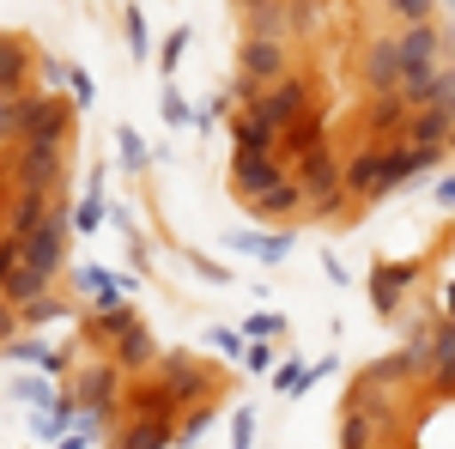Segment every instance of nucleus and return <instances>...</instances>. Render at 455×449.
Wrapping results in <instances>:
<instances>
[{"label":"nucleus","mask_w":455,"mask_h":449,"mask_svg":"<svg viewBox=\"0 0 455 449\" xmlns=\"http://www.w3.org/2000/svg\"><path fill=\"white\" fill-rule=\"evenodd\" d=\"M73 134V104L61 98H25V116H19V140H43V146H68Z\"/></svg>","instance_id":"4"},{"label":"nucleus","mask_w":455,"mask_h":449,"mask_svg":"<svg viewBox=\"0 0 455 449\" xmlns=\"http://www.w3.org/2000/svg\"><path fill=\"white\" fill-rule=\"evenodd\" d=\"M450 6H455V0H450Z\"/></svg>","instance_id":"56"},{"label":"nucleus","mask_w":455,"mask_h":449,"mask_svg":"<svg viewBox=\"0 0 455 449\" xmlns=\"http://www.w3.org/2000/svg\"><path fill=\"white\" fill-rule=\"evenodd\" d=\"M231 140H237V146H280V134H274V128H267V122H255V116H237V122H231Z\"/></svg>","instance_id":"29"},{"label":"nucleus","mask_w":455,"mask_h":449,"mask_svg":"<svg viewBox=\"0 0 455 449\" xmlns=\"http://www.w3.org/2000/svg\"><path fill=\"white\" fill-rule=\"evenodd\" d=\"M49 207H55V195H43V188H19V195H12V212H6V231H19V237L36 231V219H43Z\"/></svg>","instance_id":"21"},{"label":"nucleus","mask_w":455,"mask_h":449,"mask_svg":"<svg viewBox=\"0 0 455 449\" xmlns=\"http://www.w3.org/2000/svg\"><path fill=\"white\" fill-rule=\"evenodd\" d=\"M347 195L352 201H383L388 195V146H364L347 164Z\"/></svg>","instance_id":"9"},{"label":"nucleus","mask_w":455,"mask_h":449,"mask_svg":"<svg viewBox=\"0 0 455 449\" xmlns=\"http://www.w3.org/2000/svg\"><path fill=\"white\" fill-rule=\"evenodd\" d=\"M116 389H122V365L116 358H92L79 377H73V395H79V407H92V413H116Z\"/></svg>","instance_id":"8"},{"label":"nucleus","mask_w":455,"mask_h":449,"mask_svg":"<svg viewBox=\"0 0 455 449\" xmlns=\"http://www.w3.org/2000/svg\"><path fill=\"white\" fill-rule=\"evenodd\" d=\"M340 444H347V449L377 444V431H371V413H364V407H352V413H347V425H340Z\"/></svg>","instance_id":"33"},{"label":"nucleus","mask_w":455,"mask_h":449,"mask_svg":"<svg viewBox=\"0 0 455 449\" xmlns=\"http://www.w3.org/2000/svg\"><path fill=\"white\" fill-rule=\"evenodd\" d=\"M261 85H267V79H255V73H237V79H231V92H225V98H231V104H255V98H261Z\"/></svg>","instance_id":"38"},{"label":"nucleus","mask_w":455,"mask_h":449,"mask_svg":"<svg viewBox=\"0 0 455 449\" xmlns=\"http://www.w3.org/2000/svg\"><path fill=\"white\" fill-rule=\"evenodd\" d=\"M116 444H128V449H164V444H176V425H171V419H152V413H140V425L116 431Z\"/></svg>","instance_id":"23"},{"label":"nucleus","mask_w":455,"mask_h":449,"mask_svg":"<svg viewBox=\"0 0 455 449\" xmlns=\"http://www.w3.org/2000/svg\"><path fill=\"white\" fill-rule=\"evenodd\" d=\"M243 365H249V371H267V365H274V346H267V341H249Z\"/></svg>","instance_id":"48"},{"label":"nucleus","mask_w":455,"mask_h":449,"mask_svg":"<svg viewBox=\"0 0 455 449\" xmlns=\"http://www.w3.org/2000/svg\"><path fill=\"white\" fill-rule=\"evenodd\" d=\"M315 19H322V0H298L291 6V31H315Z\"/></svg>","instance_id":"45"},{"label":"nucleus","mask_w":455,"mask_h":449,"mask_svg":"<svg viewBox=\"0 0 455 449\" xmlns=\"http://www.w3.org/2000/svg\"><path fill=\"white\" fill-rule=\"evenodd\" d=\"M243 36H285L291 31V6L285 0H274V6H261V12H243Z\"/></svg>","instance_id":"25"},{"label":"nucleus","mask_w":455,"mask_h":449,"mask_svg":"<svg viewBox=\"0 0 455 449\" xmlns=\"http://www.w3.org/2000/svg\"><path fill=\"white\" fill-rule=\"evenodd\" d=\"M437 61H450V36L437 31L431 19H413V25L401 31V79H407V73L437 68Z\"/></svg>","instance_id":"6"},{"label":"nucleus","mask_w":455,"mask_h":449,"mask_svg":"<svg viewBox=\"0 0 455 449\" xmlns=\"http://www.w3.org/2000/svg\"><path fill=\"white\" fill-rule=\"evenodd\" d=\"M122 36H128L134 61H140V55H152V31H146V12H140V6H128V12H122Z\"/></svg>","instance_id":"31"},{"label":"nucleus","mask_w":455,"mask_h":449,"mask_svg":"<svg viewBox=\"0 0 455 449\" xmlns=\"http://www.w3.org/2000/svg\"><path fill=\"white\" fill-rule=\"evenodd\" d=\"M98 219H104V182L92 176V188H85V201L73 207V231H85V237H92V231H98Z\"/></svg>","instance_id":"27"},{"label":"nucleus","mask_w":455,"mask_h":449,"mask_svg":"<svg viewBox=\"0 0 455 449\" xmlns=\"http://www.w3.org/2000/svg\"><path fill=\"white\" fill-rule=\"evenodd\" d=\"M116 158H122V164H128L134 176H140L146 164H152V152H146V140L134 134V128H116Z\"/></svg>","instance_id":"28"},{"label":"nucleus","mask_w":455,"mask_h":449,"mask_svg":"<svg viewBox=\"0 0 455 449\" xmlns=\"http://www.w3.org/2000/svg\"><path fill=\"white\" fill-rule=\"evenodd\" d=\"M128 261H134V274H146V261H152V249H146V237L128 225Z\"/></svg>","instance_id":"47"},{"label":"nucleus","mask_w":455,"mask_h":449,"mask_svg":"<svg viewBox=\"0 0 455 449\" xmlns=\"http://www.w3.org/2000/svg\"><path fill=\"white\" fill-rule=\"evenodd\" d=\"M450 134H455V116L443 104H419L401 122V140H413V146H450Z\"/></svg>","instance_id":"13"},{"label":"nucleus","mask_w":455,"mask_h":449,"mask_svg":"<svg viewBox=\"0 0 455 449\" xmlns=\"http://www.w3.org/2000/svg\"><path fill=\"white\" fill-rule=\"evenodd\" d=\"M450 152H455V134H450Z\"/></svg>","instance_id":"55"},{"label":"nucleus","mask_w":455,"mask_h":449,"mask_svg":"<svg viewBox=\"0 0 455 449\" xmlns=\"http://www.w3.org/2000/svg\"><path fill=\"white\" fill-rule=\"evenodd\" d=\"M31 79V49L25 36H0V98H19Z\"/></svg>","instance_id":"17"},{"label":"nucleus","mask_w":455,"mask_h":449,"mask_svg":"<svg viewBox=\"0 0 455 449\" xmlns=\"http://www.w3.org/2000/svg\"><path fill=\"white\" fill-rule=\"evenodd\" d=\"M19 328H25V322H19V304H12V298H6V292H0V346L12 341V334H19Z\"/></svg>","instance_id":"44"},{"label":"nucleus","mask_w":455,"mask_h":449,"mask_svg":"<svg viewBox=\"0 0 455 449\" xmlns=\"http://www.w3.org/2000/svg\"><path fill=\"white\" fill-rule=\"evenodd\" d=\"M383 6L401 19V25H413V19H431V12H437V0H383Z\"/></svg>","instance_id":"36"},{"label":"nucleus","mask_w":455,"mask_h":449,"mask_svg":"<svg viewBox=\"0 0 455 449\" xmlns=\"http://www.w3.org/2000/svg\"><path fill=\"white\" fill-rule=\"evenodd\" d=\"M68 316H73V304H68V298H55V285L19 304V322H25V328H49V322H68Z\"/></svg>","instance_id":"22"},{"label":"nucleus","mask_w":455,"mask_h":449,"mask_svg":"<svg viewBox=\"0 0 455 449\" xmlns=\"http://www.w3.org/2000/svg\"><path fill=\"white\" fill-rule=\"evenodd\" d=\"M280 328H285V322H280L274 310H261V316H249V322H243V334H249V341H274Z\"/></svg>","instance_id":"40"},{"label":"nucleus","mask_w":455,"mask_h":449,"mask_svg":"<svg viewBox=\"0 0 455 449\" xmlns=\"http://www.w3.org/2000/svg\"><path fill=\"white\" fill-rule=\"evenodd\" d=\"M437 201H443V207H455V176H443V182H437Z\"/></svg>","instance_id":"51"},{"label":"nucleus","mask_w":455,"mask_h":449,"mask_svg":"<svg viewBox=\"0 0 455 449\" xmlns=\"http://www.w3.org/2000/svg\"><path fill=\"white\" fill-rule=\"evenodd\" d=\"M304 109H310V79H304V73H280V79H267V85H261V98L249 104V116H255V122H267V128L280 134V128H291Z\"/></svg>","instance_id":"2"},{"label":"nucleus","mask_w":455,"mask_h":449,"mask_svg":"<svg viewBox=\"0 0 455 449\" xmlns=\"http://www.w3.org/2000/svg\"><path fill=\"white\" fill-rule=\"evenodd\" d=\"M280 176H291V158H285L280 146H237L231 152V188L237 195H261L267 182H280Z\"/></svg>","instance_id":"3"},{"label":"nucleus","mask_w":455,"mask_h":449,"mask_svg":"<svg viewBox=\"0 0 455 449\" xmlns=\"http://www.w3.org/2000/svg\"><path fill=\"white\" fill-rule=\"evenodd\" d=\"M12 395H19V401H31L36 413H49V407L61 401V395H55V389H49L43 377H12Z\"/></svg>","instance_id":"30"},{"label":"nucleus","mask_w":455,"mask_h":449,"mask_svg":"<svg viewBox=\"0 0 455 449\" xmlns=\"http://www.w3.org/2000/svg\"><path fill=\"white\" fill-rule=\"evenodd\" d=\"M61 182H68V146L19 140V152H12V188H43V195H61Z\"/></svg>","instance_id":"1"},{"label":"nucleus","mask_w":455,"mask_h":449,"mask_svg":"<svg viewBox=\"0 0 455 449\" xmlns=\"http://www.w3.org/2000/svg\"><path fill=\"white\" fill-rule=\"evenodd\" d=\"M73 285H79V298H92L98 310H109V304H122V298H128V285H140V274H134V279H116L109 268H79Z\"/></svg>","instance_id":"16"},{"label":"nucleus","mask_w":455,"mask_h":449,"mask_svg":"<svg viewBox=\"0 0 455 449\" xmlns=\"http://www.w3.org/2000/svg\"><path fill=\"white\" fill-rule=\"evenodd\" d=\"M158 109H164V128H176V134L195 122V109L182 104V92H176V85H164V92H158Z\"/></svg>","instance_id":"32"},{"label":"nucleus","mask_w":455,"mask_h":449,"mask_svg":"<svg viewBox=\"0 0 455 449\" xmlns=\"http://www.w3.org/2000/svg\"><path fill=\"white\" fill-rule=\"evenodd\" d=\"M231 444L237 449L255 444V407H237V413H231Z\"/></svg>","instance_id":"42"},{"label":"nucleus","mask_w":455,"mask_h":449,"mask_svg":"<svg viewBox=\"0 0 455 449\" xmlns=\"http://www.w3.org/2000/svg\"><path fill=\"white\" fill-rule=\"evenodd\" d=\"M212 346H219V352H231V358H243L249 334H237V328H212Z\"/></svg>","instance_id":"43"},{"label":"nucleus","mask_w":455,"mask_h":449,"mask_svg":"<svg viewBox=\"0 0 455 449\" xmlns=\"http://www.w3.org/2000/svg\"><path fill=\"white\" fill-rule=\"evenodd\" d=\"M109 358L122 365V371H146V365H158V346H152V334H146V322L134 316L116 341H109Z\"/></svg>","instance_id":"14"},{"label":"nucleus","mask_w":455,"mask_h":449,"mask_svg":"<svg viewBox=\"0 0 455 449\" xmlns=\"http://www.w3.org/2000/svg\"><path fill=\"white\" fill-rule=\"evenodd\" d=\"M237 12H261V6H274V0H231Z\"/></svg>","instance_id":"52"},{"label":"nucleus","mask_w":455,"mask_h":449,"mask_svg":"<svg viewBox=\"0 0 455 449\" xmlns=\"http://www.w3.org/2000/svg\"><path fill=\"white\" fill-rule=\"evenodd\" d=\"M431 382H437V395H455V316L450 310L431 328Z\"/></svg>","instance_id":"15"},{"label":"nucleus","mask_w":455,"mask_h":449,"mask_svg":"<svg viewBox=\"0 0 455 449\" xmlns=\"http://www.w3.org/2000/svg\"><path fill=\"white\" fill-rule=\"evenodd\" d=\"M274 389H280V395H298V389H304V365H298V358H285L280 371H274Z\"/></svg>","instance_id":"41"},{"label":"nucleus","mask_w":455,"mask_h":449,"mask_svg":"<svg viewBox=\"0 0 455 449\" xmlns=\"http://www.w3.org/2000/svg\"><path fill=\"white\" fill-rule=\"evenodd\" d=\"M322 274H328V285H347V268H340L334 255H322Z\"/></svg>","instance_id":"50"},{"label":"nucleus","mask_w":455,"mask_h":449,"mask_svg":"<svg viewBox=\"0 0 455 449\" xmlns=\"http://www.w3.org/2000/svg\"><path fill=\"white\" fill-rule=\"evenodd\" d=\"M315 146H328V122H322L315 109H304L291 128H280V152L285 158H304V152H315Z\"/></svg>","instance_id":"18"},{"label":"nucleus","mask_w":455,"mask_h":449,"mask_svg":"<svg viewBox=\"0 0 455 449\" xmlns=\"http://www.w3.org/2000/svg\"><path fill=\"white\" fill-rule=\"evenodd\" d=\"M291 231H267V237H255V231H237V237H231V249H237V255H255V261H267V268H274V261H285V255H291Z\"/></svg>","instance_id":"20"},{"label":"nucleus","mask_w":455,"mask_h":449,"mask_svg":"<svg viewBox=\"0 0 455 449\" xmlns=\"http://www.w3.org/2000/svg\"><path fill=\"white\" fill-rule=\"evenodd\" d=\"M407 98H401V92H383V98H371V134H401V122H407Z\"/></svg>","instance_id":"24"},{"label":"nucleus","mask_w":455,"mask_h":449,"mask_svg":"<svg viewBox=\"0 0 455 449\" xmlns=\"http://www.w3.org/2000/svg\"><path fill=\"white\" fill-rule=\"evenodd\" d=\"M413 279H419L413 261H377L371 268V310L383 316V322H395L401 316V298L413 292Z\"/></svg>","instance_id":"7"},{"label":"nucleus","mask_w":455,"mask_h":449,"mask_svg":"<svg viewBox=\"0 0 455 449\" xmlns=\"http://www.w3.org/2000/svg\"><path fill=\"white\" fill-rule=\"evenodd\" d=\"M212 395L207 401H195V407H182V419H176V444H201V437H207L212 431Z\"/></svg>","instance_id":"26"},{"label":"nucleus","mask_w":455,"mask_h":449,"mask_svg":"<svg viewBox=\"0 0 455 449\" xmlns=\"http://www.w3.org/2000/svg\"><path fill=\"white\" fill-rule=\"evenodd\" d=\"M443 310H450V316H455V279H450V292H443Z\"/></svg>","instance_id":"53"},{"label":"nucleus","mask_w":455,"mask_h":449,"mask_svg":"<svg viewBox=\"0 0 455 449\" xmlns=\"http://www.w3.org/2000/svg\"><path fill=\"white\" fill-rule=\"evenodd\" d=\"M243 207L255 212L261 225H274V219H291V212H304V207H310V195H304V182H298V176H280V182H267L261 195H249Z\"/></svg>","instance_id":"10"},{"label":"nucleus","mask_w":455,"mask_h":449,"mask_svg":"<svg viewBox=\"0 0 455 449\" xmlns=\"http://www.w3.org/2000/svg\"><path fill=\"white\" fill-rule=\"evenodd\" d=\"M0 352H6V358H19V365H43V371H61V365H68V352H61V346H49L36 328H31V334H12Z\"/></svg>","instance_id":"19"},{"label":"nucleus","mask_w":455,"mask_h":449,"mask_svg":"<svg viewBox=\"0 0 455 449\" xmlns=\"http://www.w3.org/2000/svg\"><path fill=\"white\" fill-rule=\"evenodd\" d=\"M158 382L176 395V407H195V401H207V395H212V371H207V365H195L188 352H158Z\"/></svg>","instance_id":"5"},{"label":"nucleus","mask_w":455,"mask_h":449,"mask_svg":"<svg viewBox=\"0 0 455 449\" xmlns=\"http://www.w3.org/2000/svg\"><path fill=\"white\" fill-rule=\"evenodd\" d=\"M19 261H25V237H19V231H6V237H0V285L19 274Z\"/></svg>","instance_id":"35"},{"label":"nucleus","mask_w":455,"mask_h":449,"mask_svg":"<svg viewBox=\"0 0 455 449\" xmlns=\"http://www.w3.org/2000/svg\"><path fill=\"white\" fill-rule=\"evenodd\" d=\"M364 85H371V98L401 92V36H377L364 49Z\"/></svg>","instance_id":"11"},{"label":"nucleus","mask_w":455,"mask_h":449,"mask_svg":"<svg viewBox=\"0 0 455 449\" xmlns=\"http://www.w3.org/2000/svg\"><path fill=\"white\" fill-rule=\"evenodd\" d=\"M443 109H450V116H455V92H450V98H443Z\"/></svg>","instance_id":"54"},{"label":"nucleus","mask_w":455,"mask_h":449,"mask_svg":"<svg viewBox=\"0 0 455 449\" xmlns=\"http://www.w3.org/2000/svg\"><path fill=\"white\" fill-rule=\"evenodd\" d=\"M237 68L255 73V79H280V73L291 68V49H285V36H243Z\"/></svg>","instance_id":"12"},{"label":"nucleus","mask_w":455,"mask_h":449,"mask_svg":"<svg viewBox=\"0 0 455 449\" xmlns=\"http://www.w3.org/2000/svg\"><path fill=\"white\" fill-rule=\"evenodd\" d=\"M182 49H188V31H171V36H164V49H158V73H164V79L176 73V61H182Z\"/></svg>","instance_id":"37"},{"label":"nucleus","mask_w":455,"mask_h":449,"mask_svg":"<svg viewBox=\"0 0 455 449\" xmlns=\"http://www.w3.org/2000/svg\"><path fill=\"white\" fill-rule=\"evenodd\" d=\"M68 92H73V104H79V109H92V98H98V85H92V73H85V68H68Z\"/></svg>","instance_id":"39"},{"label":"nucleus","mask_w":455,"mask_h":449,"mask_svg":"<svg viewBox=\"0 0 455 449\" xmlns=\"http://www.w3.org/2000/svg\"><path fill=\"white\" fill-rule=\"evenodd\" d=\"M19 116H25V92L0 98V146H19Z\"/></svg>","instance_id":"34"},{"label":"nucleus","mask_w":455,"mask_h":449,"mask_svg":"<svg viewBox=\"0 0 455 449\" xmlns=\"http://www.w3.org/2000/svg\"><path fill=\"white\" fill-rule=\"evenodd\" d=\"M182 255H188V268H195V274H207L212 285H225V279H231V274H225V268H212V261H207V255H201V249H182Z\"/></svg>","instance_id":"46"},{"label":"nucleus","mask_w":455,"mask_h":449,"mask_svg":"<svg viewBox=\"0 0 455 449\" xmlns=\"http://www.w3.org/2000/svg\"><path fill=\"white\" fill-rule=\"evenodd\" d=\"M219 116H225V98H207V104L195 109V122H201V128H212V122H219Z\"/></svg>","instance_id":"49"}]
</instances>
